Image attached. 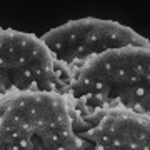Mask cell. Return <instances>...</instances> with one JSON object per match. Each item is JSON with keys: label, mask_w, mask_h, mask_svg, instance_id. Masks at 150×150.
I'll list each match as a JSON object with an SVG mask.
<instances>
[{"label": "cell", "mask_w": 150, "mask_h": 150, "mask_svg": "<svg viewBox=\"0 0 150 150\" xmlns=\"http://www.w3.org/2000/svg\"><path fill=\"white\" fill-rule=\"evenodd\" d=\"M70 112L129 110L150 113V47H123L93 57L60 88Z\"/></svg>", "instance_id": "6da1fadb"}, {"label": "cell", "mask_w": 150, "mask_h": 150, "mask_svg": "<svg viewBox=\"0 0 150 150\" xmlns=\"http://www.w3.org/2000/svg\"><path fill=\"white\" fill-rule=\"evenodd\" d=\"M0 150H80L65 97L60 92L2 97Z\"/></svg>", "instance_id": "7a4b0ae2"}, {"label": "cell", "mask_w": 150, "mask_h": 150, "mask_svg": "<svg viewBox=\"0 0 150 150\" xmlns=\"http://www.w3.org/2000/svg\"><path fill=\"white\" fill-rule=\"evenodd\" d=\"M40 38L60 70L62 87L70 74L103 52L123 47H150L149 38L127 25L93 17L70 20L48 30Z\"/></svg>", "instance_id": "3957f363"}, {"label": "cell", "mask_w": 150, "mask_h": 150, "mask_svg": "<svg viewBox=\"0 0 150 150\" xmlns=\"http://www.w3.org/2000/svg\"><path fill=\"white\" fill-rule=\"evenodd\" d=\"M60 88V70L42 38L30 32L0 30V98Z\"/></svg>", "instance_id": "277c9868"}, {"label": "cell", "mask_w": 150, "mask_h": 150, "mask_svg": "<svg viewBox=\"0 0 150 150\" xmlns=\"http://www.w3.org/2000/svg\"><path fill=\"white\" fill-rule=\"evenodd\" d=\"M72 129L80 140V150H150V113L72 112Z\"/></svg>", "instance_id": "5b68a950"}, {"label": "cell", "mask_w": 150, "mask_h": 150, "mask_svg": "<svg viewBox=\"0 0 150 150\" xmlns=\"http://www.w3.org/2000/svg\"><path fill=\"white\" fill-rule=\"evenodd\" d=\"M0 30H4V28H2V27H0Z\"/></svg>", "instance_id": "8992f818"}]
</instances>
